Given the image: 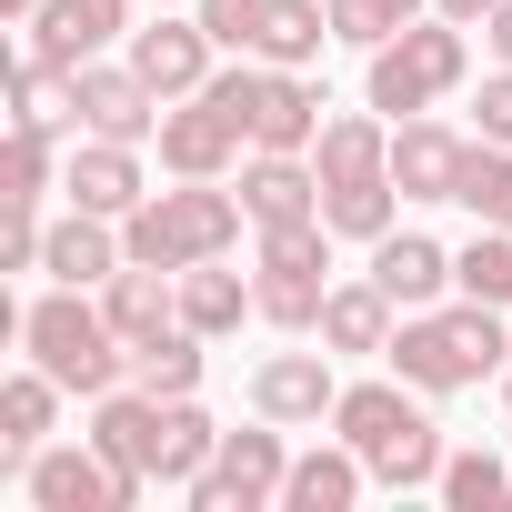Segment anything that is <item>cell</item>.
Listing matches in <instances>:
<instances>
[{"mask_svg":"<svg viewBox=\"0 0 512 512\" xmlns=\"http://www.w3.org/2000/svg\"><path fill=\"white\" fill-rule=\"evenodd\" d=\"M332 432L372 462V482L382 492H422V482H442V422L412 402V382H342V402H332Z\"/></svg>","mask_w":512,"mask_h":512,"instance_id":"cell-1","label":"cell"},{"mask_svg":"<svg viewBox=\"0 0 512 512\" xmlns=\"http://www.w3.org/2000/svg\"><path fill=\"white\" fill-rule=\"evenodd\" d=\"M412 392H472V382H492L502 362H512V332H502V302H452V312H402V332H392V352H382Z\"/></svg>","mask_w":512,"mask_h":512,"instance_id":"cell-2","label":"cell"},{"mask_svg":"<svg viewBox=\"0 0 512 512\" xmlns=\"http://www.w3.org/2000/svg\"><path fill=\"white\" fill-rule=\"evenodd\" d=\"M21 342H31V362H41L61 392H91V402H101V392H121V382H131V342H121V332H111V312H101V302H81L71 282H61V292H41V302L21 312Z\"/></svg>","mask_w":512,"mask_h":512,"instance_id":"cell-3","label":"cell"},{"mask_svg":"<svg viewBox=\"0 0 512 512\" xmlns=\"http://www.w3.org/2000/svg\"><path fill=\"white\" fill-rule=\"evenodd\" d=\"M241 221H251L241 191L181 181V191H151V201L121 221V251H131V262H161V272H191V262H231Z\"/></svg>","mask_w":512,"mask_h":512,"instance_id":"cell-4","label":"cell"},{"mask_svg":"<svg viewBox=\"0 0 512 512\" xmlns=\"http://www.w3.org/2000/svg\"><path fill=\"white\" fill-rule=\"evenodd\" d=\"M462 71H472V41H462V21H402L382 51H372V111L382 121H412V111H432L442 91H462Z\"/></svg>","mask_w":512,"mask_h":512,"instance_id":"cell-5","label":"cell"},{"mask_svg":"<svg viewBox=\"0 0 512 512\" xmlns=\"http://www.w3.org/2000/svg\"><path fill=\"white\" fill-rule=\"evenodd\" d=\"M21 482H31V512H131V502H141V482H131L91 432L61 442V452L41 442V452L21 462Z\"/></svg>","mask_w":512,"mask_h":512,"instance_id":"cell-6","label":"cell"},{"mask_svg":"<svg viewBox=\"0 0 512 512\" xmlns=\"http://www.w3.org/2000/svg\"><path fill=\"white\" fill-rule=\"evenodd\" d=\"M282 482H292L282 422H262V432H221L211 472L191 482V512H272V502H282Z\"/></svg>","mask_w":512,"mask_h":512,"instance_id":"cell-7","label":"cell"},{"mask_svg":"<svg viewBox=\"0 0 512 512\" xmlns=\"http://www.w3.org/2000/svg\"><path fill=\"white\" fill-rule=\"evenodd\" d=\"M161 91L131 71V61H81L71 71V121L91 131V141H161Z\"/></svg>","mask_w":512,"mask_h":512,"instance_id":"cell-8","label":"cell"},{"mask_svg":"<svg viewBox=\"0 0 512 512\" xmlns=\"http://www.w3.org/2000/svg\"><path fill=\"white\" fill-rule=\"evenodd\" d=\"M241 151H251V131H241L211 91H191V101L161 111V171H171V181H221Z\"/></svg>","mask_w":512,"mask_h":512,"instance_id":"cell-9","label":"cell"},{"mask_svg":"<svg viewBox=\"0 0 512 512\" xmlns=\"http://www.w3.org/2000/svg\"><path fill=\"white\" fill-rule=\"evenodd\" d=\"M211 31H201V11H161L151 31H131V71L161 91V101H191L201 81H211Z\"/></svg>","mask_w":512,"mask_h":512,"instance_id":"cell-10","label":"cell"},{"mask_svg":"<svg viewBox=\"0 0 512 512\" xmlns=\"http://www.w3.org/2000/svg\"><path fill=\"white\" fill-rule=\"evenodd\" d=\"M61 191L81 201V211H101V221H131L151 191H141V141H71V161H61Z\"/></svg>","mask_w":512,"mask_h":512,"instance_id":"cell-11","label":"cell"},{"mask_svg":"<svg viewBox=\"0 0 512 512\" xmlns=\"http://www.w3.org/2000/svg\"><path fill=\"white\" fill-rule=\"evenodd\" d=\"M121 31H131V0H41V11H31V51H41L51 71L101 61Z\"/></svg>","mask_w":512,"mask_h":512,"instance_id":"cell-12","label":"cell"},{"mask_svg":"<svg viewBox=\"0 0 512 512\" xmlns=\"http://www.w3.org/2000/svg\"><path fill=\"white\" fill-rule=\"evenodd\" d=\"M332 402H342V382H332V352H272L262 372H251V412L262 422H332Z\"/></svg>","mask_w":512,"mask_h":512,"instance_id":"cell-13","label":"cell"},{"mask_svg":"<svg viewBox=\"0 0 512 512\" xmlns=\"http://www.w3.org/2000/svg\"><path fill=\"white\" fill-rule=\"evenodd\" d=\"M462 161H472V141L452 121H422V111L392 121V181H402V201H452Z\"/></svg>","mask_w":512,"mask_h":512,"instance_id":"cell-14","label":"cell"},{"mask_svg":"<svg viewBox=\"0 0 512 512\" xmlns=\"http://www.w3.org/2000/svg\"><path fill=\"white\" fill-rule=\"evenodd\" d=\"M241 211H251V231H262V221H322L312 151H251L241 161Z\"/></svg>","mask_w":512,"mask_h":512,"instance_id":"cell-15","label":"cell"},{"mask_svg":"<svg viewBox=\"0 0 512 512\" xmlns=\"http://www.w3.org/2000/svg\"><path fill=\"white\" fill-rule=\"evenodd\" d=\"M322 81L312 71H272L262 61V101H251V151H312L322 141Z\"/></svg>","mask_w":512,"mask_h":512,"instance_id":"cell-16","label":"cell"},{"mask_svg":"<svg viewBox=\"0 0 512 512\" xmlns=\"http://www.w3.org/2000/svg\"><path fill=\"white\" fill-rule=\"evenodd\" d=\"M372 282H382L402 312H432V302L452 292V251H442L432 231H402V221H392V231L372 241Z\"/></svg>","mask_w":512,"mask_h":512,"instance_id":"cell-17","label":"cell"},{"mask_svg":"<svg viewBox=\"0 0 512 512\" xmlns=\"http://www.w3.org/2000/svg\"><path fill=\"white\" fill-rule=\"evenodd\" d=\"M372 492V462L332 432V442H312V452H292V482H282V512H352Z\"/></svg>","mask_w":512,"mask_h":512,"instance_id":"cell-18","label":"cell"},{"mask_svg":"<svg viewBox=\"0 0 512 512\" xmlns=\"http://www.w3.org/2000/svg\"><path fill=\"white\" fill-rule=\"evenodd\" d=\"M121 262H131V251H121V231H111L101 211H81V201H71V211L51 221V251H41V272H51V282H71V292H101Z\"/></svg>","mask_w":512,"mask_h":512,"instance_id":"cell-19","label":"cell"},{"mask_svg":"<svg viewBox=\"0 0 512 512\" xmlns=\"http://www.w3.org/2000/svg\"><path fill=\"white\" fill-rule=\"evenodd\" d=\"M392 312H402V302H392L372 272H362V282H332V302H322V352H392V332H402Z\"/></svg>","mask_w":512,"mask_h":512,"instance_id":"cell-20","label":"cell"},{"mask_svg":"<svg viewBox=\"0 0 512 512\" xmlns=\"http://www.w3.org/2000/svg\"><path fill=\"white\" fill-rule=\"evenodd\" d=\"M211 452H221V422H211L201 402H161V422H151V482L191 492V482L211 472Z\"/></svg>","mask_w":512,"mask_h":512,"instance_id":"cell-21","label":"cell"},{"mask_svg":"<svg viewBox=\"0 0 512 512\" xmlns=\"http://www.w3.org/2000/svg\"><path fill=\"white\" fill-rule=\"evenodd\" d=\"M312 171H322V181H372V171H392V121H382V111H332L322 141H312Z\"/></svg>","mask_w":512,"mask_h":512,"instance_id":"cell-22","label":"cell"},{"mask_svg":"<svg viewBox=\"0 0 512 512\" xmlns=\"http://www.w3.org/2000/svg\"><path fill=\"white\" fill-rule=\"evenodd\" d=\"M322 51H332V0H262V41H251V61L312 71Z\"/></svg>","mask_w":512,"mask_h":512,"instance_id":"cell-23","label":"cell"},{"mask_svg":"<svg viewBox=\"0 0 512 512\" xmlns=\"http://www.w3.org/2000/svg\"><path fill=\"white\" fill-rule=\"evenodd\" d=\"M241 312H262V282H241V272H221V262H191V272H181V322H191L201 342L241 332Z\"/></svg>","mask_w":512,"mask_h":512,"instance_id":"cell-24","label":"cell"},{"mask_svg":"<svg viewBox=\"0 0 512 512\" xmlns=\"http://www.w3.org/2000/svg\"><path fill=\"white\" fill-rule=\"evenodd\" d=\"M151 422H161V402H151L141 382H131V392H101V402H91V442H101V452H111V462H121L131 482H151Z\"/></svg>","mask_w":512,"mask_h":512,"instance_id":"cell-25","label":"cell"},{"mask_svg":"<svg viewBox=\"0 0 512 512\" xmlns=\"http://www.w3.org/2000/svg\"><path fill=\"white\" fill-rule=\"evenodd\" d=\"M131 382H141L151 402H191V392H201V332H191V322H171V332L131 342Z\"/></svg>","mask_w":512,"mask_h":512,"instance_id":"cell-26","label":"cell"},{"mask_svg":"<svg viewBox=\"0 0 512 512\" xmlns=\"http://www.w3.org/2000/svg\"><path fill=\"white\" fill-rule=\"evenodd\" d=\"M51 412H61V382L31 362V372H11V382H0V452H11V462H31L41 442H51Z\"/></svg>","mask_w":512,"mask_h":512,"instance_id":"cell-27","label":"cell"},{"mask_svg":"<svg viewBox=\"0 0 512 512\" xmlns=\"http://www.w3.org/2000/svg\"><path fill=\"white\" fill-rule=\"evenodd\" d=\"M392 211H402V181H392V171H372V181H322V221H332V241H382Z\"/></svg>","mask_w":512,"mask_h":512,"instance_id":"cell-28","label":"cell"},{"mask_svg":"<svg viewBox=\"0 0 512 512\" xmlns=\"http://www.w3.org/2000/svg\"><path fill=\"white\" fill-rule=\"evenodd\" d=\"M452 201H462L472 221H492V231H512V141H472V161H462V181H452Z\"/></svg>","mask_w":512,"mask_h":512,"instance_id":"cell-29","label":"cell"},{"mask_svg":"<svg viewBox=\"0 0 512 512\" xmlns=\"http://www.w3.org/2000/svg\"><path fill=\"white\" fill-rule=\"evenodd\" d=\"M432 492H442L452 512H512V462H492V452H452Z\"/></svg>","mask_w":512,"mask_h":512,"instance_id":"cell-30","label":"cell"},{"mask_svg":"<svg viewBox=\"0 0 512 512\" xmlns=\"http://www.w3.org/2000/svg\"><path fill=\"white\" fill-rule=\"evenodd\" d=\"M452 292H472V302H512V231H472L462 251H452Z\"/></svg>","mask_w":512,"mask_h":512,"instance_id":"cell-31","label":"cell"},{"mask_svg":"<svg viewBox=\"0 0 512 512\" xmlns=\"http://www.w3.org/2000/svg\"><path fill=\"white\" fill-rule=\"evenodd\" d=\"M41 191H51V131L11 121V141H0V201H41Z\"/></svg>","mask_w":512,"mask_h":512,"instance_id":"cell-32","label":"cell"},{"mask_svg":"<svg viewBox=\"0 0 512 512\" xmlns=\"http://www.w3.org/2000/svg\"><path fill=\"white\" fill-rule=\"evenodd\" d=\"M322 302H332L322 272H262V322H282V332H322Z\"/></svg>","mask_w":512,"mask_h":512,"instance_id":"cell-33","label":"cell"},{"mask_svg":"<svg viewBox=\"0 0 512 512\" xmlns=\"http://www.w3.org/2000/svg\"><path fill=\"white\" fill-rule=\"evenodd\" d=\"M262 272H332V221H262Z\"/></svg>","mask_w":512,"mask_h":512,"instance_id":"cell-34","label":"cell"},{"mask_svg":"<svg viewBox=\"0 0 512 512\" xmlns=\"http://www.w3.org/2000/svg\"><path fill=\"white\" fill-rule=\"evenodd\" d=\"M191 11H201V31H211L221 51L251 61V41H262V0H191Z\"/></svg>","mask_w":512,"mask_h":512,"instance_id":"cell-35","label":"cell"},{"mask_svg":"<svg viewBox=\"0 0 512 512\" xmlns=\"http://www.w3.org/2000/svg\"><path fill=\"white\" fill-rule=\"evenodd\" d=\"M402 21H392V0H332V41H352V51H382Z\"/></svg>","mask_w":512,"mask_h":512,"instance_id":"cell-36","label":"cell"},{"mask_svg":"<svg viewBox=\"0 0 512 512\" xmlns=\"http://www.w3.org/2000/svg\"><path fill=\"white\" fill-rule=\"evenodd\" d=\"M472 121H482V141H512V61L482 81V101H472Z\"/></svg>","mask_w":512,"mask_h":512,"instance_id":"cell-37","label":"cell"},{"mask_svg":"<svg viewBox=\"0 0 512 512\" xmlns=\"http://www.w3.org/2000/svg\"><path fill=\"white\" fill-rule=\"evenodd\" d=\"M432 11H442V21H462V31H482V21L502 11V0H432Z\"/></svg>","mask_w":512,"mask_h":512,"instance_id":"cell-38","label":"cell"},{"mask_svg":"<svg viewBox=\"0 0 512 512\" xmlns=\"http://www.w3.org/2000/svg\"><path fill=\"white\" fill-rule=\"evenodd\" d=\"M482 41H492V61H512V0H502V11L482 21Z\"/></svg>","mask_w":512,"mask_h":512,"instance_id":"cell-39","label":"cell"},{"mask_svg":"<svg viewBox=\"0 0 512 512\" xmlns=\"http://www.w3.org/2000/svg\"><path fill=\"white\" fill-rule=\"evenodd\" d=\"M31 11H41V0H0V21H31Z\"/></svg>","mask_w":512,"mask_h":512,"instance_id":"cell-40","label":"cell"},{"mask_svg":"<svg viewBox=\"0 0 512 512\" xmlns=\"http://www.w3.org/2000/svg\"><path fill=\"white\" fill-rule=\"evenodd\" d=\"M422 11H432V0H392V21H422Z\"/></svg>","mask_w":512,"mask_h":512,"instance_id":"cell-41","label":"cell"},{"mask_svg":"<svg viewBox=\"0 0 512 512\" xmlns=\"http://www.w3.org/2000/svg\"><path fill=\"white\" fill-rule=\"evenodd\" d=\"M502 412H512V372H502Z\"/></svg>","mask_w":512,"mask_h":512,"instance_id":"cell-42","label":"cell"},{"mask_svg":"<svg viewBox=\"0 0 512 512\" xmlns=\"http://www.w3.org/2000/svg\"><path fill=\"white\" fill-rule=\"evenodd\" d=\"M151 11H181V0H151Z\"/></svg>","mask_w":512,"mask_h":512,"instance_id":"cell-43","label":"cell"}]
</instances>
